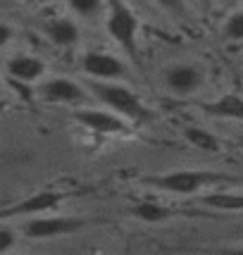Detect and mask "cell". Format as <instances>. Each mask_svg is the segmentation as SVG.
<instances>
[{
	"instance_id": "obj_12",
	"label": "cell",
	"mask_w": 243,
	"mask_h": 255,
	"mask_svg": "<svg viewBox=\"0 0 243 255\" xmlns=\"http://www.w3.org/2000/svg\"><path fill=\"white\" fill-rule=\"evenodd\" d=\"M205 112L212 117H222V120H243V96L239 93H224L222 98H217L215 103L205 105Z\"/></svg>"
},
{
	"instance_id": "obj_8",
	"label": "cell",
	"mask_w": 243,
	"mask_h": 255,
	"mask_svg": "<svg viewBox=\"0 0 243 255\" xmlns=\"http://www.w3.org/2000/svg\"><path fill=\"white\" fill-rule=\"evenodd\" d=\"M41 98L48 103H67V105H81L86 103V93L74 79L53 77L41 84Z\"/></svg>"
},
{
	"instance_id": "obj_22",
	"label": "cell",
	"mask_w": 243,
	"mask_h": 255,
	"mask_svg": "<svg viewBox=\"0 0 243 255\" xmlns=\"http://www.w3.org/2000/svg\"><path fill=\"white\" fill-rule=\"evenodd\" d=\"M22 2H33V0H22Z\"/></svg>"
},
{
	"instance_id": "obj_4",
	"label": "cell",
	"mask_w": 243,
	"mask_h": 255,
	"mask_svg": "<svg viewBox=\"0 0 243 255\" xmlns=\"http://www.w3.org/2000/svg\"><path fill=\"white\" fill-rule=\"evenodd\" d=\"M105 29L110 33V38L117 45H122L131 57H136V31H138V19L129 7L115 5L108 14Z\"/></svg>"
},
{
	"instance_id": "obj_5",
	"label": "cell",
	"mask_w": 243,
	"mask_h": 255,
	"mask_svg": "<svg viewBox=\"0 0 243 255\" xmlns=\"http://www.w3.org/2000/svg\"><path fill=\"white\" fill-rule=\"evenodd\" d=\"M203 84H205V72L191 62H177V65L167 67L165 72V86L174 96H191Z\"/></svg>"
},
{
	"instance_id": "obj_18",
	"label": "cell",
	"mask_w": 243,
	"mask_h": 255,
	"mask_svg": "<svg viewBox=\"0 0 243 255\" xmlns=\"http://www.w3.org/2000/svg\"><path fill=\"white\" fill-rule=\"evenodd\" d=\"M14 244H17V234L12 232V229H7V227H0V253L12 251Z\"/></svg>"
},
{
	"instance_id": "obj_6",
	"label": "cell",
	"mask_w": 243,
	"mask_h": 255,
	"mask_svg": "<svg viewBox=\"0 0 243 255\" xmlns=\"http://www.w3.org/2000/svg\"><path fill=\"white\" fill-rule=\"evenodd\" d=\"M81 69L96 81H117L126 77V67L120 57L103 50H89L81 57Z\"/></svg>"
},
{
	"instance_id": "obj_3",
	"label": "cell",
	"mask_w": 243,
	"mask_h": 255,
	"mask_svg": "<svg viewBox=\"0 0 243 255\" xmlns=\"http://www.w3.org/2000/svg\"><path fill=\"white\" fill-rule=\"evenodd\" d=\"M84 227L81 220L72 217H45V215H33L29 222H24L22 234L29 241H48V239H62L69 234H77Z\"/></svg>"
},
{
	"instance_id": "obj_9",
	"label": "cell",
	"mask_w": 243,
	"mask_h": 255,
	"mask_svg": "<svg viewBox=\"0 0 243 255\" xmlns=\"http://www.w3.org/2000/svg\"><path fill=\"white\" fill-rule=\"evenodd\" d=\"M65 200L62 193H57V191H38V193H33L29 198H24L19 205H14L7 215H48V212H53Z\"/></svg>"
},
{
	"instance_id": "obj_7",
	"label": "cell",
	"mask_w": 243,
	"mask_h": 255,
	"mask_svg": "<svg viewBox=\"0 0 243 255\" xmlns=\"http://www.w3.org/2000/svg\"><path fill=\"white\" fill-rule=\"evenodd\" d=\"M72 117H74V122H79L84 129H91V131H98V133H122L126 129L124 117L115 115L112 110L81 108V110H74Z\"/></svg>"
},
{
	"instance_id": "obj_11",
	"label": "cell",
	"mask_w": 243,
	"mask_h": 255,
	"mask_svg": "<svg viewBox=\"0 0 243 255\" xmlns=\"http://www.w3.org/2000/svg\"><path fill=\"white\" fill-rule=\"evenodd\" d=\"M43 31H45V36H48L55 45H60V48L77 45L79 36H81V33H79L77 22H74V19H69V17H55V19L45 22Z\"/></svg>"
},
{
	"instance_id": "obj_13",
	"label": "cell",
	"mask_w": 243,
	"mask_h": 255,
	"mask_svg": "<svg viewBox=\"0 0 243 255\" xmlns=\"http://www.w3.org/2000/svg\"><path fill=\"white\" fill-rule=\"evenodd\" d=\"M131 215L138 220V222H148V224H160L167 222L172 217V210L162 205V203H155V200H143L138 205L131 208Z\"/></svg>"
},
{
	"instance_id": "obj_20",
	"label": "cell",
	"mask_w": 243,
	"mask_h": 255,
	"mask_svg": "<svg viewBox=\"0 0 243 255\" xmlns=\"http://www.w3.org/2000/svg\"><path fill=\"white\" fill-rule=\"evenodd\" d=\"M12 36H14V31H12V26L7 22H0V48H5V45L12 41Z\"/></svg>"
},
{
	"instance_id": "obj_2",
	"label": "cell",
	"mask_w": 243,
	"mask_h": 255,
	"mask_svg": "<svg viewBox=\"0 0 243 255\" xmlns=\"http://www.w3.org/2000/svg\"><path fill=\"white\" fill-rule=\"evenodd\" d=\"M222 181H236V179L227 177V174H217V172H203V169H177V172L145 179V184H150L155 189L167 191V193H179V196L198 193L200 189H205L210 184H222Z\"/></svg>"
},
{
	"instance_id": "obj_15",
	"label": "cell",
	"mask_w": 243,
	"mask_h": 255,
	"mask_svg": "<svg viewBox=\"0 0 243 255\" xmlns=\"http://www.w3.org/2000/svg\"><path fill=\"white\" fill-rule=\"evenodd\" d=\"M184 136H186L188 143L196 145L198 150H205V153H220V150H222L220 138H217L212 131H208V129H200V127H188L186 131H184Z\"/></svg>"
},
{
	"instance_id": "obj_19",
	"label": "cell",
	"mask_w": 243,
	"mask_h": 255,
	"mask_svg": "<svg viewBox=\"0 0 243 255\" xmlns=\"http://www.w3.org/2000/svg\"><path fill=\"white\" fill-rule=\"evenodd\" d=\"M155 5H160L162 10L167 12H174V14H181L184 12V2L186 0H153Z\"/></svg>"
},
{
	"instance_id": "obj_16",
	"label": "cell",
	"mask_w": 243,
	"mask_h": 255,
	"mask_svg": "<svg viewBox=\"0 0 243 255\" xmlns=\"http://www.w3.org/2000/svg\"><path fill=\"white\" fill-rule=\"evenodd\" d=\"M69 10L84 17V19H91V17H98L100 10H103V0H67Z\"/></svg>"
},
{
	"instance_id": "obj_14",
	"label": "cell",
	"mask_w": 243,
	"mask_h": 255,
	"mask_svg": "<svg viewBox=\"0 0 243 255\" xmlns=\"http://www.w3.org/2000/svg\"><path fill=\"white\" fill-rule=\"evenodd\" d=\"M203 205L222 212H243V193H205L200 198Z\"/></svg>"
},
{
	"instance_id": "obj_21",
	"label": "cell",
	"mask_w": 243,
	"mask_h": 255,
	"mask_svg": "<svg viewBox=\"0 0 243 255\" xmlns=\"http://www.w3.org/2000/svg\"><path fill=\"white\" fill-rule=\"evenodd\" d=\"M239 145H241V148H243V133H241V136H239Z\"/></svg>"
},
{
	"instance_id": "obj_1",
	"label": "cell",
	"mask_w": 243,
	"mask_h": 255,
	"mask_svg": "<svg viewBox=\"0 0 243 255\" xmlns=\"http://www.w3.org/2000/svg\"><path fill=\"white\" fill-rule=\"evenodd\" d=\"M91 93L115 115H120L124 120H131V122H150L153 120V112L145 108L141 98L129 91L122 84L115 81H93L91 84Z\"/></svg>"
},
{
	"instance_id": "obj_17",
	"label": "cell",
	"mask_w": 243,
	"mask_h": 255,
	"mask_svg": "<svg viewBox=\"0 0 243 255\" xmlns=\"http://www.w3.org/2000/svg\"><path fill=\"white\" fill-rule=\"evenodd\" d=\"M222 33H224V38H229V41H243V10L234 12L232 17L224 22Z\"/></svg>"
},
{
	"instance_id": "obj_10",
	"label": "cell",
	"mask_w": 243,
	"mask_h": 255,
	"mask_svg": "<svg viewBox=\"0 0 243 255\" xmlns=\"http://www.w3.org/2000/svg\"><path fill=\"white\" fill-rule=\"evenodd\" d=\"M7 72L17 81H36L45 74V62L41 57L22 53V55H14L7 60Z\"/></svg>"
}]
</instances>
